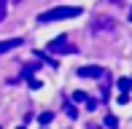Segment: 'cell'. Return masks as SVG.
<instances>
[{"mask_svg":"<svg viewBox=\"0 0 132 129\" xmlns=\"http://www.w3.org/2000/svg\"><path fill=\"white\" fill-rule=\"evenodd\" d=\"M81 16V8L78 5H59V8H51V11H43L38 16L40 24H49V22H59V19H76Z\"/></svg>","mask_w":132,"mask_h":129,"instance_id":"cell-1","label":"cell"},{"mask_svg":"<svg viewBox=\"0 0 132 129\" xmlns=\"http://www.w3.org/2000/svg\"><path fill=\"white\" fill-rule=\"evenodd\" d=\"M49 51H51V54H76V51H78V46L70 43L65 35H59V38H54L51 43H49Z\"/></svg>","mask_w":132,"mask_h":129,"instance_id":"cell-2","label":"cell"},{"mask_svg":"<svg viewBox=\"0 0 132 129\" xmlns=\"http://www.w3.org/2000/svg\"><path fill=\"white\" fill-rule=\"evenodd\" d=\"M113 30H116V19H111V16H94L92 32H113Z\"/></svg>","mask_w":132,"mask_h":129,"instance_id":"cell-3","label":"cell"},{"mask_svg":"<svg viewBox=\"0 0 132 129\" xmlns=\"http://www.w3.org/2000/svg\"><path fill=\"white\" fill-rule=\"evenodd\" d=\"M35 70H38V64H35V62L24 64V78H27L30 89H40V81H35V78H32V75H35Z\"/></svg>","mask_w":132,"mask_h":129,"instance_id":"cell-4","label":"cell"},{"mask_svg":"<svg viewBox=\"0 0 132 129\" xmlns=\"http://www.w3.org/2000/svg\"><path fill=\"white\" fill-rule=\"evenodd\" d=\"M24 43L22 38H11V40H0V54H5V51H14V49H19V46Z\"/></svg>","mask_w":132,"mask_h":129,"instance_id":"cell-5","label":"cell"},{"mask_svg":"<svg viewBox=\"0 0 132 129\" xmlns=\"http://www.w3.org/2000/svg\"><path fill=\"white\" fill-rule=\"evenodd\" d=\"M103 73H105L103 67H81V70H78V75H81V78H100Z\"/></svg>","mask_w":132,"mask_h":129,"instance_id":"cell-6","label":"cell"},{"mask_svg":"<svg viewBox=\"0 0 132 129\" xmlns=\"http://www.w3.org/2000/svg\"><path fill=\"white\" fill-rule=\"evenodd\" d=\"M116 86L121 89V94H127V91L132 89V81H129V78H119V84H116Z\"/></svg>","mask_w":132,"mask_h":129,"instance_id":"cell-7","label":"cell"},{"mask_svg":"<svg viewBox=\"0 0 132 129\" xmlns=\"http://www.w3.org/2000/svg\"><path fill=\"white\" fill-rule=\"evenodd\" d=\"M105 126H111V129H116V126H119V121H116V116H105Z\"/></svg>","mask_w":132,"mask_h":129,"instance_id":"cell-8","label":"cell"},{"mask_svg":"<svg viewBox=\"0 0 132 129\" xmlns=\"http://www.w3.org/2000/svg\"><path fill=\"white\" fill-rule=\"evenodd\" d=\"M73 99H76V102H86V99H89V97H86V94H84V91H76V94H73Z\"/></svg>","mask_w":132,"mask_h":129,"instance_id":"cell-9","label":"cell"},{"mask_svg":"<svg viewBox=\"0 0 132 129\" xmlns=\"http://www.w3.org/2000/svg\"><path fill=\"white\" fill-rule=\"evenodd\" d=\"M65 113H68V116H70V118H76V116H78V110H76V108H73V105H68V108H65Z\"/></svg>","mask_w":132,"mask_h":129,"instance_id":"cell-10","label":"cell"},{"mask_svg":"<svg viewBox=\"0 0 132 129\" xmlns=\"http://www.w3.org/2000/svg\"><path fill=\"white\" fill-rule=\"evenodd\" d=\"M5 11H8V8H5V0H0V22L5 19Z\"/></svg>","mask_w":132,"mask_h":129,"instance_id":"cell-11","label":"cell"},{"mask_svg":"<svg viewBox=\"0 0 132 129\" xmlns=\"http://www.w3.org/2000/svg\"><path fill=\"white\" fill-rule=\"evenodd\" d=\"M51 121V113H40V124H49Z\"/></svg>","mask_w":132,"mask_h":129,"instance_id":"cell-12","label":"cell"},{"mask_svg":"<svg viewBox=\"0 0 132 129\" xmlns=\"http://www.w3.org/2000/svg\"><path fill=\"white\" fill-rule=\"evenodd\" d=\"M129 19H132V11H129Z\"/></svg>","mask_w":132,"mask_h":129,"instance_id":"cell-13","label":"cell"},{"mask_svg":"<svg viewBox=\"0 0 132 129\" xmlns=\"http://www.w3.org/2000/svg\"><path fill=\"white\" fill-rule=\"evenodd\" d=\"M22 129H24V126H22Z\"/></svg>","mask_w":132,"mask_h":129,"instance_id":"cell-14","label":"cell"},{"mask_svg":"<svg viewBox=\"0 0 132 129\" xmlns=\"http://www.w3.org/2000/svg\"><path fill=\"white\" fill-rule=\"evenodd\" d=\"M129 81H132V78H129Z\"/></svg>","mask_w":132,"mask_h":129,"instance_id":"cell-15","label":"cell"}]
</instances>
